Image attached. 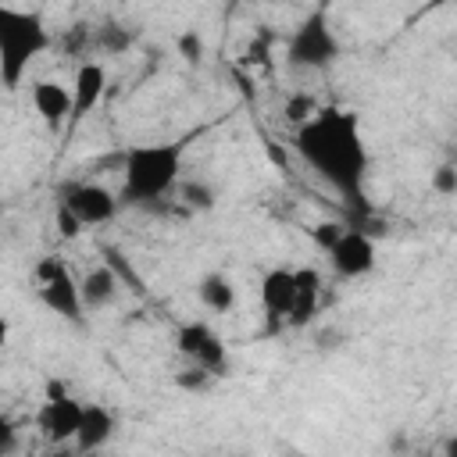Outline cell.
I'll return each mask as SVG.
<instances>
[{"label": "cell", "instance_id": "52a82bcc", "mask_svg": "<svg viewBox=\"0 0 457 457\" xmlns=\"http://www.w3.org/2000/svg\"><path fill=\"white\" fill-rule=\"evenodd\" d=\"M82 228L86 225H107L118 214V196L100 182H68L61 189V204Z\"/></svg>", "mask_w": 457, "mask_h": 457}, {"label": "cell", "instance_id": "7c38bea8", "mask_svg": "<svg viewBox=\"0 0 457 457\" xmlns=\"http://www.w3.org/2000/svg\"><path fill=\"white\" fill-rule=\"evenodd\" d=\"M261 303L275 318H289L296 307V271L293 268H271L261 278Z\"/></svg>", "mask_w": 457, "mask_h": 457}, {"label": "cell", "instance_id": "ba28073f", "mask_svg": "<svg viewBox=\"0 0 457 457\" xmlns=\"http://www.w3.org/2000/svg\"><path fill=\"white\" fill-rule=\"evenodd\" d=\"M328 264L336 275L343 278H361L375 268V239L357 232V228H343V236L336 239V246L328 250Z\"/></svg>", "mask_w": 457, "mask_h": 457}, {"label": "cell", "instance_id": "603a6c76", "mask_svg": "<svg viewBox=\"0 0 457 457\" xmlns=\"http://www.w3.org/2000/svg\"><path fill=\"white\" fill-rule=\"evenodd\" d=\"M14 446H18V432H14L11 418H4V414H0V457H7Z\"/></svg>", "mask_w": 457, "mask_h": 457}, {"label": "cell", "instance_id": "2e32d148", "mask_svg": "<svg viewBox=\"0 0 457 457\" xmlns=\"http://www.w3.org/2000/svg\"><path fill=\"white\" fill-rule=\"evenodd\" d=\"M293 271H296V307H293L289 321L303 325L314 314V303H318V293H321V275L314 268H293Z\"/></svg>", "mask_w": 457, "mask_h": 457}, {"label": "cell", "instance_id": "3957f363", "mask_svg": "<svg viewBox=\"0 0 457 457\" xmlns=\"http://www.w3.org/2000/svg\"><path fill=\"white\" fill-rule=\"evenodd\" d=\"M50 46V29L36 11L0 4V86L18 89L29 64Z\"/></svg>", "mask_w": 457, "mask_h": 457}, {"label": "cell", "instance_id": "8fae6325", "mask_svg": "<svg viewBox=\"0 0 457 457\" xmlns=\"http://www.w3.org/2000/svg\"><path fill=\"white\" fill-rule=\"evenodd\" d=\"M32 107L50 129H61L71 118V89L57 79H39L32 82Z\"/></svg>", "mask_w": 457, "mask_h": 457}, {"label": "cell", "instance_id": "ffe728a7", "mask_svg": "<svg viewBox=\"0 0 457 457\" xmlns=\"http://www.w3.org/2000/svg\"><path fill=\"white\" fill-rule=\"evenodd\" d=\"M343 228H346L343 221H321V225H314V228H311V236H314V243L328 253V250L336 246V239L343 236Z\"/></svg>", "mask_w": 457, "mask_h": 457}, {"label": "cell", "instance_id": "44dd1931", "mask_svg": "<svg viewBox=\"0 0 457 457\" xmlns=\"http://www.w3.org/2000/svg\"><path fill=\"white\" fill-rule=\"evenodd\" d=\"M129 43H132V39H129V32H125V29H118V25H107V29L100 32V46H104V50L121 54Z\"/></svg>", "mask_w": 457, "mask_h": 457}, {"label": "cell", "instance_id": "ac0fdd59", "mask_svg": "<svg viewBox=\"0 0 457 457\" xmlns=\"http://www.w3.org/2000/svg\"><path fill=\"white\" fill-rule=\"evenodd\" d=\"M314 114H318V104H314L307 93H293V96L286 100V121H289V125L300 129V125H307Z\"/></svg>", "mask_w": 457, "mask_h": 457}, {"label": "cell", "instance_id": "d4e9b609", "mask_svg": "<svg viewBox=\"0 0 457 457\" xmlns=\"http://www.w3.org/2000/svg\"><path fill=\"white\" fill-rule=\"evenodd\" d=\"M7 339H11V321H7L4 314H0V350L7 346Z\"/></svg>", "mask_w": 457, "mask_h": 457}, {"label": "cell", "instance_id": "5bb4252c", "mask_svg": "<svg viewBox=\"0 0 457 457\" xmlns=\"http://www.w3.org/2000/svg\"><path fill=\"white\" fill-rule=\"evenodd\" d=\"M79 296H82V311H100L107 303H114L118 296V275L111 268H93L86 271V278H79Z\"/></svg>", "mask_w": 457, "mask_h": 457}, {"label": "cell", "instance_id": "9c48e42d", "mask_svg": "<svg viewBox=\"0 0 457 457\" xmlns=\"http://www.w3.org/2000/svg\"><path fill=\"white\" fill-rule=\"evenodd\" d=\"M79 421H82V403H79L75 396L43 400V411H39V428H43V436H46L54 446L75 443Z\"/></svg>", "mask_w": 457, "mask_h": 457}, {"label": "cell", "instance_id": "7402d4cb", "mask_svg": "<svg viewBox=\"0 0 457 457\" xmlns=\"http://www.w3.org/2000/svg\"><path fill=\"white\" fill-rule=\"evenodd\" d=\"M179 50H182L186 61H200V54H204L200 32H182V36H179Z\"/></svg>", "mask_w": 457, "mask_h": 457}, {"label": "cell", "instance_id": "9a60e30c", "mask_svg": "<svg viewBox=\"0 0 457 457\" xmlns=\"http://www.w3.org/2000/svg\"><path fill=\"white\" fill-rule=\"evenodd\" d=\"M196 300L211 311V314H228L236 307V286L228 275L221 271H207L200 282H196Z\"/></svg>", "mask_w": 457, "mask_h": 457}, {"label": "cell", "instance_id": "cb8c5ba5", "mask_svg": "<svg viewBox=\"0 0 457 457\" xmlns=\"http://www.w3.org/2000/svg\"><path fill=\"white\" fill-rule=\"evenodd\" d=\"M57 232H61L64 239H75V236L82 232V225H79V221H75V218H71L64 207H57Z\"/></svg>", "mask_w": 457, "mask_h": 457}, {"label": "cell", "instance_id": "30bf717a", "mask_svg": "<svg viewBox=\"0 0 457 457\" xmlns=\"http://www.w3.org/2000/svg\"><path fill=\"white\" fill-rule=\"evenodd\" d=\"M68 89H71V118H86L89 111H96V104L107 93V68L100 61H82Z\"/></svg>", "mask_w": 457, "mask_h": 457}, {"label": "cell", "instance_id": "4fadbf2b", "mask_svg": "<svg viewBox=\"0 0 457 457\" xmlns=\"http://www.w3.org/2000/svg\"><path fill=\"white\" fill-rule=\"evenodd\" d=\"M114 414L104 407V403H82V421H79V432H75V446L82 453H93L100 446L111 443L114 436Z\"/></svg>", "mask_w": 457, "mask_h": 457}, {"label": "cell", "instance_id": "4316f807", "mask_svg": "<svg viewBox=\"0 0 457 457\" xmlns=\"http://www.w3.org/2000/svg\"><path fill=\"white\" fill-rule=\"evenodd\" d=\"M50 457H64V453H50Z\"/></svg>", "mask_w": 457, "mask_h": 457}, {"label": "cell", "instance_id": "8992f818", "mask_svg": "<svg viewBox=\"0 0 457 457\" xmlns=\"http://www.w3.org/2000/svg\"><path fill=\"white\" fill-rule=\"evenodd\" d=\"M175 350L196 368V371H207V375H218L228 361V350H225V339L207 325V321H182L175 328Z\"/></svg>", "mask_w": 457, "mask_h": 457}, {"label": "cell", "instance_id": "6da1fadb", "mask_svg": "<svg viewBox=\"0 0 457 457\" xmlns=\"http://www.w3.org/2000/svg\"><path fill=\"white\" fill-rule=\"evenodd\" d=\"M296 154L325 179L336 193L346 196L350 207L364 200V175H368V146L361 136V121L339 107H318V114L296 129Z\"/></svg>", "mask_w": 457, "mask_h": 457}, {"label": "cell", "instance_id": "484cf974", "mask_svg": "<svg viewBox=\"0 0 457 457\" xmlns=\"http://www.w3.org/2000/svg\"><path fill=\"white\" fill-rule=\"evenodd\" d=\"M418 457H436V453H418Z\"/></svg>", "mask_w": 457, "mask_h": 457}, {"label": "cell", "instance_id": "5b68a950", "mask_svg": "<svg viewBox=\"0 0 457 457\" xmlns=\"http://www.w3.org/2000/svg\"><path fill=\"white\" fill-rule=\"evenodd\" d=\"M339 57V36L332 32V25L325 21V14H311L293 36H289V46H286V61L293 68H328L332 61Z\"/></svg>", "mask_w": 457, "mask_h": 457}, {"label": "cell", "instance_id": "e0dca14e", "mask_svg": "<svg viewBox=\"0 0 457 457\" xmlns=\"http://www.w3.org/2000/svg\"><path fill=\"white\" fill-rule=\"evenodd\" d=\"M179 196H182V204L186 207H193V211H211L214 207V189L207 186V182H179V189H175Z\"/></svg>", "mask_w": 457, "mask_h": 457}, {"label": "cell", "instance_id": "277c9868", "mask_svg": "<svg viewBox=\"0 0 457 457\" xmlns=\"http://www.w3.org/2000/svg\"><path fill=\"white\" fill-rule=\"evenodd\" d=\"M32 278H36V293L46 311L61 314L64 321H82L86 311H82V296H79V278L68 268V261H61L57 253H46L36 261Z\"/></svg>", "mask_w": 457, "mask_h": 457}, {"label": "cell", "instance_id": "7a4b0ae2", "mask_svg": "<svg viewBox=\"0 0 457 457\" xmlns=\"http://www.w3.org/2000/svg\"><path fill=\"white\" fill-rule=\"evenodd\" d=\"M125 186L121 196L129 204H157L182 182V146L179 143H139L125 154L121 164Z\"/></svg>", "mask_w": 457, "mask_h": 457}, {"label": "cell", "instance_id": "d6986e66", "mask_svg": "<svg viewBox=\"0 0 457 457\" xmlns=\"http://www.w3.org/2000/svg\"><path fill=\"white\" fill-rule=\"evenodd\" d=\"M432 189H436L439 196H453V193H457V168H453V164H439V168L432 171Z\"/></svg>", "mask_w": 457, "mask_h": 457}]
</instances>
